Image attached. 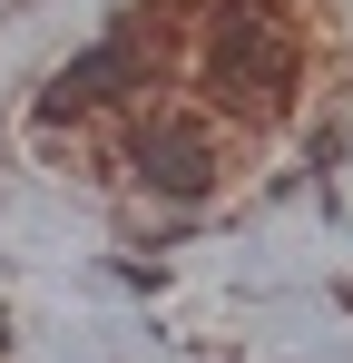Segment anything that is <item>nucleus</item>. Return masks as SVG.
Returning <instances> with one entry per match:
<instances>
[{
	"mask_svg": "<svg viewBox=\"0 0 353 363\" xmlns=\"http://www.w3.org/2000/svg\"><path fill=\"white\" fill-rule=\"evenodd\" d=\"M128 157H138V177L157 186V196H206V186L226 177V147H216L196 118H157Z\"/></svg>",
	"mask_w": 353,
	"mask_h": 363,
	"instance_id": "2",
	"label": "nucleus"
},
{
	"mask_svg": "<svg viewBox=\"0 0 353 363\" xmlns=\"http://www.w3.org/2000/svg\"><path fill=\"white\" fill-rule=\"evenodd\" d=\"M206 60H216V79L255 89V99H285V79H294V40L265 20V10H255V0H226V10H216Z\"/></svg>",
	"mask_w": 353,
	"mask_h": 363,
	"instance_id": "1",
	"label": "nucleus"
}]
</instances>
